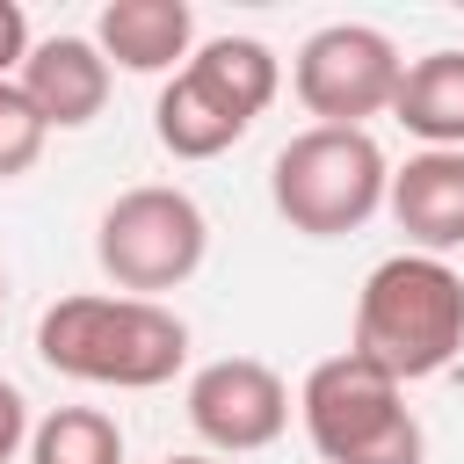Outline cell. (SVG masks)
I'll return each mask as SVG.
<instances>
[{
	"mask_svg": "<svg viewBox=\"0 0 464 464\" xmlns=\"http://www.w3.org/2000/svg\"><path fill=\"white\" fill-rule=\"evenodd\" d=\"M44 123H36V109H29V94L14 87V80H0V181H14V174H29L36 160H44Z\"/></svg>",
	"mask_w": 464,
	"mask_h": 464,
	"instance_id": "9a60e30c",
	"label": "cell"
},
{
	"mask_svg": "<svg viewBox=\"0 0 464 464\" xmlns=\"http://www.w3.org/2000/svg\"><path fill=\"white\" fill-rule=\"evenodd\" d=\"M14 87L29 94V109H36L44 130H87V123L109 109L116 72H109V58L94 51V36H44V44H29Z\"/></svg>",
	"mask_w": 464,
	"mask_h": 464,
	"instance_id": "ba28073f",
	"label": "cell"
},
{
	"mask_svg": "<svg viewBox=\"0 0 464 464\" xmlns=\"http://www.w3.org/2000/svg\"><path fill=\"white\" fill-rule=\"evenodd\" d=\"M36 355H44V370L94 384V392H160L188 362V319L152 297L72 290V297L44 304Z\"/></svg>",
	"mask_w": 464,
	"mask_h": 464,
	"instance_id": "6da1fadb",
	"label": "cell"
},
{
	"mask_svg": "<svg viewBox=\"0 0 464 464\" xmlns=\"http://www.w3.org/2000/svg\"><path fill=\"white\" fill-rule=\"evenodd\" d=\"M22 58H29V14L14 0H0V80H14Z\"/></svg>",
	"mask_w": 464,
	"mask_h": 464,
	"instance_id": "e0dca14e",
	"label": "cell"
},
{
	"mask_svg": "<svg viewBox=\"0 0 464 464\" xmlns=\"http://www.w3.org/2000/svg\"><path fill=\"white\" fill-rule=\"evenodd\" d=\"M94 51L109 58V72H181L196 51V7L188 0H109L94 22Z\"/></svg>",
	"mask_w": 464,
	"mask_h": 464,
	"instance_id": "30bf717a",
	"label": "cell"
},
{
	"mask_svg": "<svg viewBox=\"0 0 464 464\" xmlns=\"http://www.w3.org/2000/svg\"><path fill=\"white\" fill-rule=\"evenodd\" d=\"M399 72L406 58L377 22H326L290 58V87L326 130H370V116H392Z\"/></svg>",
	"mask_w": 464,
	"mask_h": 464,
	"instance_id": "8992f818",
	"label": "cell"
},
{
	"mask_svg": "<svg viewBox=\"0 0 464 464\" xmlns=\"http://www.w3.org/2000/svg\"><path fill=\"white\" fill-rule=\"evenodd\" d=\"M152 138H160L174 160H218V152H232V145L246 138V123H232L188 72H174V80L160 87V102H152Z\"/></svg>",
	"mask_w": 464,
	"mask_h": 464,
	"instance_id": "4fadbf2b",
	"label": "cell"
},
{
	"mask_svg": "<svg viewBox=\"0 0 464 464\" xmlns=\"http://www.w3.org/2000/svg\"><path fill=\"white\" fill-rule=\"evenodd\" d=\"M384 210L406 232V254L450 261L464 246V152H413L384 181Z\"/></svg>",
	"mask_w": 464,
	"mask_h": 464,
	"instance_id": "9c48e42d",
	"label": "cell"
},
{
	"mask_svg": "<svg viewBox=\"0 0 464 464\" xmlns=\"http://www.w3.org/2000/svg\"><path fill=\"white\" fill-rule=\"evenodd\" d=\"M392 123L406 138H420V152H464V51L406 58L399 94H392Z\"/></svg>",
	"mask_w": 464,
	"mask_h": 464,
	"instance_id": "7c38bea8",
	"label": "cell"
},
{
	"mask_svg": "<svg viewBox=\"0 0 464 464\" xmlns=\"http://www.w3.org/2000/svg\"><path fill=\"white\" fill-rule=\"evenodd\" d=\"M210 254V218L174 181H138L94 218V261L123 297H167L181 290Z\"/></svg>",
	"mask_w": 464,
	"mask_h": 464,
	"instance_id": "5b68a950",
	"label": "cell"
},
{
	"mask_svg": "<svg viewBox=\"0 0 464 464\" xmlns=\"http://www.w3.org/2000/svg\"><path fill=\"white\" fill-rule=\"evenodd\" d=\"M188 406V428L210 442V457H254L268 442H283L297 399L283 384V370H268L261 355H218L188 377L181 392Z\"/></svg>",
	"mask_w": 464,
	"mask_h": 464,
	"instance_id": "52a82bcc",
	"label": "cell"
},
{
	"mask_svg": "<svg viewBox=\"0 0 464 464\" xmlns=\"http://www.w3.org/2000/svg\"><path fill=\"white\" fill-rule=\"evenodd\" d=\"M29 464H123V428L102 406H51L29 428Z\"/></svg>",
	"mask_w": 464,
	"mask_h": 464,
	"instance_id": "5bb4252c",
	"label": "cell"
},
{
	"mask_svg": "<svg viewBox=\"0 0 464 464\" xmlns=\"http://www.w3.org/2000/svg\"><path fill=\"white\" fill-rule=\"evenodd\" d=\"M29 399H22V384L14 377H0V464H14L22 450H29Z\"/></svg>",
	"mask_w": 464,
	"mask_h": 464,
	"instance_id": "2e32d148",
	"label": "cell"
},
{
	"mask_svg": "<svg viewBox=\"0 0 464 464\" xmlns=\"http://www.w3.org/2000/svg\"><path fill=\"white\" fill-rule=\"evenodd\" d=\"M160 464H225V457H210V450H188V457H160Z\"/></svg>",
	"mask_w": 464,
	"mask_h": 464,
	"instance_id": "ac0fdd59",
	"label": "cell"
},
{
	"mask_svg": "<svg viewBox=\"0 0 464 464\" xmlns=\"http://www.w3.org/2000/svg\"><path fill=\"white\" fill-rule=\"evenodd\" d=\"M348 355H362L392 384L442 377L464 355V276L435 254H384L355 290Z\"/></svg>",
	"mask_w": 464,
	"mask_h": 464,
	"instance_id": "7a4b0ae2",
	"label": "cell"
},
{
	"mask_svg": "<svg viewBox=\"0 0 464 464\" xmlns=\"http://www.w3.org/2000/svg\"><path fill=\"white\" fill-rule=\"evenodd\" d=\"M384 181H392V160L370 130H297L276 167H268V203L290 232L304 239H348L362 232L377 210H384Z\"/></svg>",
	"mask_w": 464,
	"mask_h": 464,
	"instance_id": "3957f363",
	"label": "cell"
},
{
	"mask_svg": "<svg viewBox=\"0 0 464 464\" xmlns=\"http://www.w3.org/2000/svg\"><path fill=\"white\" fill-rule=\"evenodd\" d=\"M0 304H7V268H0Z\"/></svg>",
	"mask_w": 464,
	"mask_h": 464,
	"instance_id": "d6986e66",
	"label": "cell"
},
{
	"mask_svg": "<svg viewBox=\"0 0 464 464\" xmlns=\"http://www.w3.org/2000/svg\"><path fill=\"white\" fill-rule=\"evenodd\" d=\"M297 420L319 450V464H420L428 435L406 406V384L370 370L362 355H326L297 384Z\"/></svg>",
	"mask_w": 464,
	"mask_h": 464,
	"instance_id": "277c9868",
	"label": "cell"
},
{
	"mask_svg": "<svg viewBox=\"0 0 464 464\" xmlns=\"http://www.w3.org/2000/svg\"><path fill=\"white\" fill-rule=\"evenodd\" d=\"M181 72H188L232 123H246V130H254V116L283 94V58H276L261 36H210V44L188 51Z\"/></svg>",
	"mask_w": 464,
	"mask_h": 464,
	"instance_id": "8fae6325",
	"label": "cell"
}]
</instances>
